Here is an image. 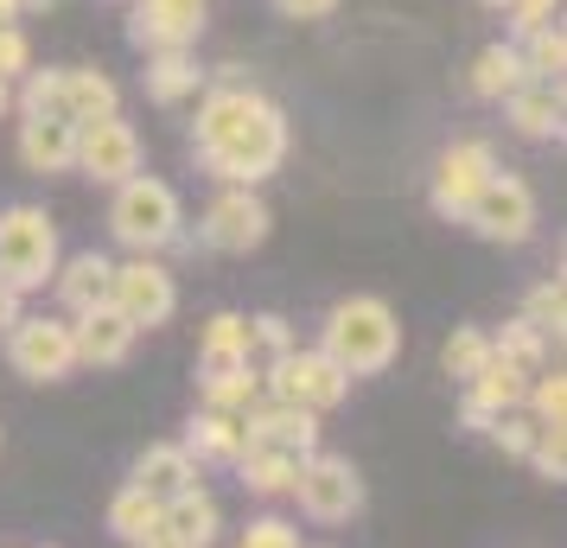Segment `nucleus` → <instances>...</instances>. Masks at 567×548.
Here are the masks:
<instances>
[{
    "label": "nucleus",
    "mask_w": 567,
    "mask_h": 548,
    "mask_svg": "<svg viewBox=\"0 0 567 548\" xmlns=\"http://www.w3.org/2000/svg\"><path fill=\"white\" fill-rule=\"evenodd\" d=\"M192 154L217 185H261L287 159V115L256 83H210L198 122H192Z\"/></svg>",
    "instance_id": "obj_1"
},
{
    "label": "nucleus",
    "mask_w": 567,
    "mask_h": 548,
    "mask_svg": "<svg viewBox=\"0 0 567 548\" xmlns=\"http://www.w3.org/2000/svg\"><path fill=\"white\" fill-rule=\"evenodd\" d=\"M319 351H326L351 383H358V376H383V370L402 358V319H395V307L377 300V293H351V300H338L332 313H326Z\"/></svg>",
    "instance_id": "obj_2"
},
{
    "label": "nucleus",
    "mask_w": 567,
    "mask_h": 548,
    "mask_svg": "<svg viewBox=\"0 0 567 548\" xmlns=\"http://www.w3.org/2000/svg\"><path fill=\"white\" fill-rule=\"evenodd\" d=\"M109 236L128 249V256H166V249H198L185 230V205L179 192L154 173H134L115 185L109 198Z\"/></svg>",
    "instance_id": "obj_3"
},
{
    "label": "nucleus",
    "mask_w": 567,
    "mask_h": 548,
    "mask_svg": "<svg viewBox=\"0 0 567 548\" xmlns=\"http://www.w3.org/2000/svg\"><path fill=\"white\" fill-rule=\"evenodd\" d=\"M58 224L39 205H7L0 210V281L13 293H39L58 275Z\"/></svg>",
    "instance_id": "obj_4"
},
{
    "label": "nucleus",
    "mask_w": 567,
    "mask_h": 548,
    "mask_svg": "<svg viewBox=\"0 0 567 548\" xmlns=\"http://www.w3.org/2000/svg\"><path fill=\"white\" fill-rule=\"evenodd\" d=\"M261 395L293 402V409H307V415H332L338 402L351 395V376H344L319 344H293V351H281V358L261 364Z\"/></svg>",
    "instance_id": "obj_5"
},
{
    "label": "nucleus",
    "mask_w": 567,
    "mask_h": 548,
    "mask_svg": "<svg viewBox=\"0 0 567 548\" xmlns=\"http://www.w3.org/2000/svg\"><path fill=\"white\" fill-rule=\"evenodd\" d=\"M268 230H275V210H268V198L256 185H217L192 242H205L217 256H249V249L268 242Z\"/></svg>",
    "instance_id": "obj_6"
},
{
    "label": "nucleus",
    "mask_w": 567,
    "mask_h": 548,
    "mask_svg": "<svg viewBox=\"0 0 567 548\" xmlns=\"http://www.w3.org/2000/svg\"><path fill=\"white\" fill-rule=\"evenodd\" d=\"M13 376L27 383H64L78 370V339H71V319L64 313H20V325L0 339Z\"/></svg>",
    "instance_id": "obj_7"
},
{
    "label": "nucleus",
    "mask_w": 567,
    "mask_h": 548,
    "mask_svg": "<svg viewBox=\"0 0 567 548\" xmlns=\"http://www.w3.org/2000/svg\"><path fill=\"white\" fill-rule=\"evenodd\" d=\"M293 504H300V517L312 523H351L363 510V472L344 459V453H307L300 459V478H293Z\"/></svg>",
    "instance_id": "obj_8"
},
{
    "label": "nucleus",
    "mask_w": 567,
    "mask_h": 548,
    "mask_svg": "<svg viewBox=\"0 0 567 548\" xmlns=\"http://www.w3.org/2000/svg\"><path fill=\"white\" fill-rule=\"evenodd\" d=\"M472 236H485V242H497V249H516V242H529L536 236V192H529V179H516V173H491L485 192L465 205L460 217Z\"/></svg>",
    "instance_id": "obj_9"
},
{
    "label": "nucleus",
    "mask_w": 567,
    "mask_h": 548,
    "mask_svg": "<svg viewBox=\"0 0 567 548\" xmlns=\"http://www.w3.org/2000/svg\"><path fill=\"white\" fill-rule=\"evenodd\" d=\"M109 307L128 319L134 332H154L179 313V275L159 256H128L115 261V288H109Z\"/></svg>",
    "instance_id": "obj_10"
},
{
    "label": "nucleus",
    "mask_w": 567,
    "mask_h": 548,
    "mask_svg": "<svg viewBox=\"0 0 567 548\" xmlns=\"http://www.w3.org/2000/svg\"><path fill=\"white\" fill-rule=\"evenodd\" d=\"M210 0H128V45L141 58L154 52H192L205 39Z\"/></svg>",
    "instance_id": "obj_11"
},
{
    "label": "nucleus",
    "mask_w": 567,
    "mask_h": 548,
    "mask_svg": "<svg viewBox=\"0 0 567 548\" xmlns=\"http://www.w3.org/2000/svg\"><path fill=\"white\" fill-rule=\"evenodd\" d=\"M71 173L109 185V192L122 179H134V173H141V134H134V122H122V115L78 122V166H71Z\"/></svg>",
    "instance_id": "obj_12"
},
{
    "label": "nucleus",
    "mask_w": 567,
    "mask_h": 548,
    "mask_svg": "<svg viewBox=\"0 0 567 548\" xmlns=\"http://www.w3.org/2000/svg\"><path fill=\"white\" fill-rule=\"evenodd\" d=\"M491 173H497V147H491V141H453V147L434 159V185H427V198H434V210L446 217V224H460L465 205L485 192Z\"/></svg>",
    "instance_id": "obj_13"
},
{
    "label": "nucleus",
    "mask_w": 567,
    "mask_h": 548,
    "mask_svg": "<svg viewBox=\"0 0 567 548\" xmlns=\"http://www.w3.org/2000/svg\"><path fill=\"white\" fill-rule=\"evenodd\" d=\"M243 434H249V446H281V453H319V415H307V409H293V402H275V395H261L256 409L243 415Z\"/></svg>",
    "instance_id": "obj_14"
},
{
    "label": "nucleus",
    "mask_w": 567,
    "mask_h": 548,
    "mask_svg": "<svg viewBox=\"0 0 567 548\" xmlns=\"http://www.w3.org/2000/svg\"><path fill=\"white\" fill-rule=\"evenodd\" d=\"M71 339H78V370H122L134 358L141 332H134L115 307H96V313L71 319Z\"/></svg>",
    "instance_id": "obj_15"
},
{
    "label": "nucleus",
    "mask_w": 567,
    "mask_h": 548,
    "mask_svg": "<svg viewBox=\"0 0 567 548\" xmlns=\"http://www.w3.org/2000/svg\"><path fill=\"white\" fill-rule=\"evenodd\" d=\"M52 288H58V313H64V319L96 313V307H109V288H115V261H109L103 249H78V256L58 261Z\"/></svg>",
    "instance_id": "obj_16"
},
{
    "label": "nucleus",
    "mask_w": 567,
    "mask_h": 548,
    "mask_svg": "<svg viewBox=\"0 0 567 548\" xmlns=\"http://www.w3.org/2000/svg\"><path fill=\"white\" fill-rule=\"evenodd\" d=\"M13 147H20L27 173H71L78 166V122H64V115H20Z\"/></svg>",
    "instance_id": "obj_17"
},
{
    "label": "nucleus",
    "mask_w": 567,
    "mask_h": 548,
    "mask_svg": "<svg viewBox=\"0 0 567 548\" xmlns=\"http://www.w3.org/2000/svg\"><path fill=\"white\" fill-rule=\"evenodd\" d=\"M198 472H205V466H198V459H192L179 441H154V446H141V453H134L128 485H141L147 497H159V504H166V497H179V492H192V485H205Z\"/></svg>",
    "instance_id": "obj_18"
},
{
    "label": "nucleus",
    "mask_w": 567,
    "mask_h": 548,
    "mask_svg": "<svg viewBox=\"0 0 567 548\" xmlns=\"http://www.w3.org/2000/svg\"><path fill=\"white\" fill-rule=\"evenodd\" d=\"M179 446L198 459V466H236L243 459V446H249V434H243V415H217V409H198V415L185 421Z\"/></svg>",
    "instance_id": "obj_19"
},
{
    "label": "nucleus",
    "mask_w": 567,
    "mask_h": 548,
    "mask_svg": "<svg viewBox=\"0 0 567 548\" xmlns=\"http://www.w3.org/2000/svg\"><path fill=\"white\" fill-rule=\"evenodd\" d=\"M261 402V364H198V409L249 415Z\"/></svg>",
    "instance_id": "obj_20"
},
{
    "label": "nucleus",
    "mask_w": 567,
    "mask_h": 548,
    "mask_svg": "<svg viewBox=\"0 0 567 548\" xmlns=\"http://www.w3.org/2000/svg\"><path fill=\"white\" fill-rule=\"evenodd\" d=\"M159 529L179 536V542H192V548H210L217 536H224V504H217L205 485H192V492L159 504Z\"/></svg>",
    "instance_id": "obj_21"
},
{
    "label": "nucleus",
    "mask_w": 567,
    "mask_h": 548,
    "mask_svg": "<svg viewBox=\"0 0 567 548\" xmlns=\"http://www.w3.org/2000/svg\"><path fill=\"white\" fill-rule=\"evenodd\" d=\"M504 115H511V128L523 141H561V115H567L561 83H523V90H511Z\"/></svg>",
    "instance_id": "obj_22"
},
{
    "label": "nucleus",
    "mask_w": 567,
    "mask_h": 548,
    "mask_svg": "<svg viewBox=\"0 0 567 548\" xmlns=\"http://www.w3.org/2000/svg\"><path fill=\"white\" fill-rule=\"evenodd\" d=\"M141 83H147V103L179 108V103H192V96L205 90V71H198V58L192 52H154L147 58V71H141Z\"/></svg>",
    "instance_id": "obj_23"
},
{
    "label": "nucleus",
    "mask_w": 567,
    "mask_h": 548,
    "mask_svg": "<svg viewBox=\"0 0 567 548\" xmlns=\"http://www.w3.org/2000/svg\"><path fill=\"white\" fill-rule=\"evenodd\" d=\"M230 472L243 478L249 497H287L293 478H300V453H281V446H243V459H236Z\"/></svg>",
    "instance_id": "obj_24"
},
{
    "label": "nucleus",
    "mask_w": 567,
    "mask_h": 548,
    "mask_svg": "<svg viewBox=\"0 0 567 548\" xmlns=\"http://www.w3.org/2000/svg\"><path fill=\"white\" fill-rule=\"evenodd\" d=\"M523 52L516 45H504V39H491L485 52L472 58V71H465V90L478 96V103H504L511 90H523Z\"/></svg>",
    "instance_id": "obj_25"
},
{
    "label": "nucleus",
    "mask_w": 567,
    "mask_h": 548,
    "mask_svg": "<svg viewBox=\"0 0 567 548\" xmlns=\"http://www.w3.org/2000/svg\"><path fill=\"white\" fill-rule=\"evenodd\" d=\"M96 115H122L115 77L90 64H64V122H96Z\"/></svg>",
    "instance_id": "obj_26"
},
{
    "label": "nucleus",
    "mask_w": 567,
    "mask_h": 548,
    "mask_svg": "<svg viewBox=\"0 0 567 548\" xmlns=\"http://www.w3.org/2000/svg\"><path fill=\"white\" fill-rule=\"evenodd\" d=\"M198 364H256L249 313H210L198 332Z\"/></svg>",
    "instance_id": "obj_27"
},
{
    "label": "nucleus",
    "mask_w": 567,
    "mask_h": 548,
    "mask_svg": "<svg viewBox=\"0 0 567 548\" xmlns=\"http://www.w3.org/2000/svg\"><path fill=\"white\" fill-rule=\"evenodd\" d=\"M154 529H159V497H147L141 485H122V492L109 497V536L115 542L141 548Z\"/></svg>",
    "instance_id": "obj_28"
},
{
    "label": "nucleus",
    "mask_w": 567,
    "mask_h": 548,
    "mask_svg": "<svg viewBox=\"0 0 567 548\" xmlns=\"http://www.w3.org/2000/svg\"><path fill=\"white\" fill-rule=\"evenodd\" d=\"M516 52H523V77H529V83H561V71H567V32H561V20H555V27H542V32H529V39H516Z\"/></svg>",
    "instance_id": "obj_29"
},
{
    "label": "nucleus",
    "mask_w": 567,
    "mask_h": 548,
    "mask_svg": "<svg viewBox=\"0 0 567 548\" xmlns=\"http://www.w3.org/2000/svg\"><path fill=\"white\" fill-rule=\"evenodd\" d=\"M523 325H536L542 339L555 344L561 339V325H567V288H561V275H548V281H536V288L523 293Z\"/></svg>",
    "instance_id": "obj_30"
},
{
    "label": "nucleus",
    "mask_w": 567,
    "mask_h": 548,
    "mask_svg": "<svg viewBox=\"0 0 567 548\" xmlns=\"http://www.w3.org/2000/svg\"><path fill=\"white\" fill-rule=\"evenodd\" d=\"M13 115H64V64L27 71L13 83Z\"/></svg>",
    "instance_id": "obj_31"
},
{
    "label": "nucleus",
    "mask_w": 567,
    "mask_h": 548,
    "mask_svg": "<svg viewBox=\"0 0 567 548\" xmlns=\"http://www.w3.org/2000/svg\"><path fill=\"white\" fill-rule=\"evenodd\" d=\"M485 358H491V332L485 325H460L453 339L440 344V370H446L453 383H472V376L485 370Z\"/></svg>",
    "instance_id": "obj_32"
},
{
    "label": "nucleus",
    "mask_w": 567,
    "mask_h": 548,
    "mask_svg": "<svg viewBox=\"0 0 567 548\" xmlns=\"http://www.w3.org/2000/svg\"><path fill=\"white\" fill-rule=\"evenodd\" d=\"M491 351H497V358H511L516 370H529V376L548 370V339H542L536 325H523V319H511L504 332H491Z\"/></svg>",
    "instance_id": "obj_33"
},
{
    "label": "nucleus",
    "mask_w": 567,
    "mask_h": 548,
    "mask_svg": "<svg viewBox=\"0 0 567 548\" xmlns=\"http://www.w3.org/2000/svg\"><path fill=\"white\" fill-rule=\"evenodd\" d=\"M523 415L542 421V427H567V376L561 370H536V376H529Z\"/></svg>",
    "instance_id": "obj_34"
},
{
    "label": "nucleus",
    "mask_w": 567,
    "mask_h": 548,
    "mask_svg": "<svg viewBox=\"0 0 567 548\" xmlns=\"http://www.w3.org/2000/svg\"><path fill=\"white\" fill-rule=\"evenodd\" d=\"M529 466L548 478V485H561L567 478V427H542L536 421V441H529Z\"/></svg>",
    "instance_id": "obj_35"
},
{
    "label": "nucleus",
    "mask_w": 567,
    "mask_h": 548,
    "mask_svg": "<svg viewBox=\"0 0 567 548\" xmlns=\"http://www.w3.org/2000/svg\"><path fill=\"white\" fill-rule=\"evenodd\" d=\"M485 441L497 446V453H511V459H529V441H536V421L523 415V409H511V415H491Z\"/></svg>",
    "instance_id": "obj_36"
},
{
    "label": "nucleus",
    "mask_w": 567,
    "mask_h": 548,
    "mask_svg": "<svg viewBox=\"0 0 567 548\" xmlns=\"http://www.w3.org/2000/svg\"><path fill=\"white\" fill-rule=\"evenodd\" d=\"M236 548H307V542H300V523H287V517H249V529L236 536Z\"/></svg>",
    "instance_id": "obj_37"
},
{
    "label": "nucleus",
    "mask_w": 567,
    "mask_h": 548,
    "mask_svg": "<svg viewBox=\"0 0 567 548\" xmlns=\"http://www.w3.org/2000/svg\"><path fill=\"white\" fill-rule=\"evenodd\" d=\"M555 13H561V0H511V7H504V20H511L516 39H529V32L555 27ZM516 39H511V45H516Z\"/></svg>",
    "instance_id": "obj_38"
},
{
    "label": "nucleus",
    "mask_w": 567,
    "mask_h": 548,
    "mask_svg": "<svg viewBox=\"0 0 567 548\" xmlns=\"http://www.w3.org/2000/svg\"><path fill=\"white\" fill-rule=\"evenodd\" d=\"M249 344H256V358H281V351H293V325L281 313H256L249 319Z\"/></svg>",
    "instance_id": "obj_39"
},
{
    "label": "nucleus",
    "mask_w": 567,
    "mask_h": 548,
    "mask_svg": "<svg viewBox=\"0 0 567 548\" xmlns=\"http://www.w3.org/2000/svg\"><path fill=\"white\" fill-rule=\"evenodd\" d=\"M32 71V39L20 27H0V83H20Z\"/></svg>",
    "instance_id": "obj_40"
},
{
    "label": "nucleus",
    "mask_w": 567,
    "mask_h": 548,
    "mask_svg": "<svg viewBox=\"0 0 567 548\" xmlns=\"http://www.w3.org/2000/svg\"><path fill=\"white\" fill-rule=\"evenodd\" d=\"M281 20H332L338 13V0H268Z\"/></svg>",
    "instance_id": "obj_41"
},
{
    "label": "nucleus",
    "mask_w": 567,
    "mask_h": 548,
    "mask_svg": "<svg viewBox=\"0 0 567 548\" xmlns=\"http://www.w3.org/2000/svg\"><path fill=\"white\" fill-rule=\"evenodd\" d=\"M20 313H27V293H13L7 281H0V339H7L13 325H20Z\"/></svg>",
    "instance_id": "obj_42"
},
{
    "label": "nucleus",
    "mask_w": 567,
    "mask_h": 548,
    "mask_svg": "<svg viewBox=\"0 0 567 548\" xmlns=\"http://www.w3.org/2000/svg\"><path fill=\"white\" fill-rule=\"evenodd\" d=\"M27 20V0H0V27H20Z\"/></svg>",
    "instance_id": "obj_43"
},
{
    "label": "nucleus",
    "mask_w": 567,
    "mask_h": 548,
    "mask_svg": "<svg viewBox=\"0 0 567 548\" xmlns=\"http://www.w3.org/2000/svg\"><path fill=\"white\" fill-rule=\"evenodd\" d=\"M141 548H192V542H179V536H166V529H154V536H147Z\"/></svg>",
    "instance_id": "obj_44"
},
{
    "label": "nucleus",
    "mask_w": 567,
    "mask_h": 548,
    "mask_svg": "<svg viewBox=\"0 0 567 548\" xmlns=\"http://www.w3.org/2000/svg\"><path fill=\"white\" fill-rule=\"evenodd\" d=\"M0 115H13V83H0Z\"/></svg>",
    "instance_id": "obj_45"
},
{
    "label": "nucleus",
    "mask_w": 567,
    "mask_h": 548,
    "mask_svg": "<svg viewBox=\"0 0 567 548\" xmlns=\"http://www.w3.org/2000/svg\"><path fill=\"white\" fill-rule=\"evenodd\" d=\"M478 7H485V13H504V7H511V0H478Z\"/></svg>",
    "instance_id": "obj_46"
},
{
    "label": "nucleus",
    "mask_w": 567,
    "mask_h": 548,
    "mask_svg": "<svg viewBox=\"0 0 567 548\" xmlns=\"http://www.w3.org/2000/svg\"><path fill=\"white\" fill-rule=\"evenodd\" d=\"M32 7H58V0H27V13H32Z\"/></svg>",
    "instance_id": "obj_47"
},
{
    "label": "nucleus",
    "mask_w": 567,
    "mask_h": 548,
    "mask_svg": "<svg viewBox=\"0 0 567 548\" xmlns=\"http://www.w3.org/2000/svg\"><path fill=\"white\" fill-rule=\"evenodd\" d=\"M115 7H128V0H115Z\"/></svg>",
    "instance_id": "obj_48"
}]
</instances>
